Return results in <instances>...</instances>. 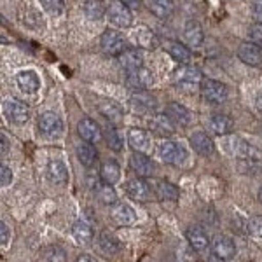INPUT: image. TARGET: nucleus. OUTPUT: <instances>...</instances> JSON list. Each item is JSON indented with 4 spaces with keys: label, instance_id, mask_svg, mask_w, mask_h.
Segmentation results:
<instances>
[{
    "label": "nucleus",
    "instance_id": "9",
    "mask_svg": "<svg viewBox=\"0 0 262 262\" xmlns=\"http://www.w3.org/2000/svg\"><path fill=\"white\" fill-rule=\"evenodd\" d=\"M158 154L163 163L177 164L182 161V158H184V149H182L179 143L164 140L158 145Z\"/></svg>",
    "mask_w": 262,
    "mask_h": 262
},
{
    "label": "nucleus",
    "instance_id": "47",
    "mask_svg": "<svg viewBox=\"0 0 262 262\" xmlns=\"http://www.w3.org/2000/svg\"><path fill=\"white\" fill-rule=\"evenodd\" d=\"M124 6H128L129 9H138L140 7V4H142V0H121Z\"/></svg>",
    "mask_w": 262,
    "mask_h": 262
},
{
    "label": "nucleus",
    "instance_id": "39",
    "mask_svg": "<svg viewBox=\"0 0 262 262\" xmlns=\"http://www.w3.org/2000/svg\"><path fill=\"white\" fill-rule=\"evenodd\" d=\"M40 4L44 11L49 12L51 16H60L63 12V7H65L63 0H40Z\"/></svg>",
    "mask_w": 262,
    "mask_h": 262
},
{
    "label": "nucleus",
    "instance_id": "48",
    "mask_svg": "<svg viewBox=\"0 0 262 262\" xmlns=\"http://www.w3.org/2000/svg\"><path fill=\"white\" fill-rule=\"evenodd\" d=\"M255 105H257V111H259L262 114V91L259 93V96H257V100H255Z\"/></svg>",
    "mask_w": 262,
    "mask_h": 262
},
{
    "label": "nucleus",
    "instance_id": "36",
    "mask_svg": "<svg viewBox=\"0 0 262 262\" xmlns=\"http://www.w3.org/2000/svg\"><path fill=\"white\" fill-rule=\"evenodd\" d=\"M96 194H98V200L103 203V205H116L117 201V194L112 189L111 184H103L96 189Z\"/></svg>",
    "mask_w": 262,
    "mask_h": 262
},
{
    "label": "nucleus",
    "instance_id": "23",
    "mask_svg": "<svg viewBox=\"0 0 262 262\" xmlns=\"http://www.w3.org/2000/svg\"><path fill=\"white\" fill-rule=\"evenodd\" d=\"M191 145L192 149L201 156H210L213 152V142L212 138L208 137L203 131H198V133H192L191 137Z\"/></svg>",
    "mask_w": 262,
    "mask_h": 262
},
{
    "label": "nucleus",
    "instance_id": "16",
    "mask_svg": "<svg viewBox=\"0 0 262 262\" xmlns=\"http://www.w3.org/2000/svg\"><path fill=\"white\" fill-rule=\"evenodd\" d=\"M131 105L142 112H152L156 108V98L147 90H138L131 95Z\"/></svg>",
    "mask_w": 262,
    "mask_h": 262
},
{
    "label": "nucleus",
    "instance_id": "5",
    "mask_svg": "<svg viewBox=\"0 0 262 262\" xmlns=\"http://www.w3.org/2000/svg\"><path fill=\"white\" fill-rule=\"evenodd\" d=\"M101 49L105 51L111 56H119L122 51L126 49L124 46V39L121 37L119 32L112 30V28H107L101 35Z\"/></svg>",
    "mask_w": 262,
    "mask_h": 262
},
{
    "label": "nucleus",
    "instance_id": "12",
    "mask_svg": "<svg viewBox=\"0 0 262 262\" xmlns=\"http://www.w3.org/2000/svg\"><path fill=\"white\" fill-rule=\"evenodd\" d=\"M149 126L154 133H158L159 137H170L175 131V124L166 114H154L149 119Z\"/></svg>",
    "mask_w": 262,
    "mask_h": 262
},
{
    "label": "nucleus",
    "instance_id": "43",
    "mask_svg": "<svg viewBox=\"0 0 262 262\" xmlns=\"http://www.w3.org/2000/svg\"><path fill=\"white\" fill-rule=\"evenodd\" d=\"M12 182V171L7 164L0 163V185H9Z\"/></svg>",
    "mask_w": 262,
    "mask_h": 262
},
{
    "label": "nucleus",
    "instance_id": "32",
    "mask_svg": "<svg viewBox=\"0 0 262 262\" xmlns=\"http://www.w3.org/2000/svg\"><path fill=\"white\" fill-rule=\"evenodd\" d=\"M100 248L103 250L105 253H108V255H112V253H117L121 250V243L119 239L116 238V236L112 234V232L108 231H103L100 234Z\"/></svg>",
    "mask_w": 262,
    "mask_h": 262
},
{
    "label": "nucleus",
    "instance_id": "41",
    "mask_svg": "<svg viewBox=\"0 0 262 262\" xmlns=\"http://www.w3.org/2000/svg\"><path fill=\"white\" fill-rule=\"evenodd\" d=\"M46 260H65V252L58 247H51L44 252Z\"/></svg>",
    "mask_w": 262,
    "mask_h": 262
},
{
    "label": "nucleus",
    "instance_id": "6",
    "mask_svg": "<svg viewBox=\"0 0 262 262\" xmlns=\"http://www.w3.org/2000/svg\"><path fill=\"white\" fill-rule=\"evenodd\" d=\"M212 252L215 255V259L219 260H231L236 255V245L229 238V236H217L212 242Z\"/></svg>",
    "mask_w": 262,
    "mask_h": 262
},
{
    "label": "nucleus",
    "instance_id": "20",
    "mask_svg": "<svg viewBox=\"0 0 262 262\" xmlns=\"http://www.w3.org/2000/svg\"><path fill=\"white\" fill-rule=\"evenodd\" d=\"M210 131L213 135H219V137H224V135H229L232 129H234V122L229 116H224V114H217L210 119Z\"/></svg>",
    "mask_w": 262,
    "mask_h": 262
},
{
    "label": "nucleus",
    "instance_id": "40",
    "mask_svg": "<svg viewBox=\"0 0 262 262\" xmlns=\"http://www.w3.org/2000/svg\"><path fill=\"white\" fill-rule=\"evenodd\" d=\"M247 229L252 236L262 238V215H255V217H252L247 224Z\"/></svg>",
    "mask_w": 262,
    "mask_h": 262
},
{
    "label": "nucleus",
    "instance_id": "13",
    "mask_svg": "<svg viewBox=\"0 0 262 262\" xmlns=\"http://www.w3.org/2000/svg\"><path fill=\"white\" fill-rule=\"evenodd\" d=\"M129 164H131V170L137 173V177H150L152 170H154V164H152L150 159L143 152L138 150H135V154L131 156Z\"/></svg>",
    "mask_w": 262,
    "mask_h": 262
},
{
    "label": "nucleus",
    "instance_id": "42",
    "mask_svg": "<svg viewBox=\"0 0 262 262\" xmlns=\"http://www.w3.org/2000/svg\"><path fill=\"white\" fill-rule=\"evenodd\" d=\"M248 33H250L252 42H255L257 46H262V23H253Z\"/></svg>",
    "mask_w": 262,
    "mask_h": 262
},
{
    "label": "nucleus",
    "instance_id": "24",
    "mask_svg": "<svg viewBox=\"0 0 262 262\" xmlns=\"http://www.w3.org/2000/svg\"><path fill=\"white\" fill-rule=\"evenodd\" d=\"M156 198L161 201H177L179 200V189L166 180H159L154 185Z\"/></svg>",
    "mask_w": 262,
    "mask_h": 262
},
{
    "label": "nucleus",
    "instance_id": "15",
    "mask_svg": "<svg viewBox=\"0 0 262 262\" xmlns=\"http://www.w3.org/2000/svg\"><path fill=\"white\" fill-rule=\"evenodd\" d=\"M133 40H135V44H137V46L145 48V49H156L159 46L158 35H156V33L152 32L150 28H147V27L137 28L135 33H133Z\"/></svg>",
    "mask_w": 262,
    "mask_h": 262
},
{
    "label": "nucleus",
    "instance_id": "4",
    "mask_svg": "<svg viewBox=\"0 0 262 262\" xmlns=\"http://www.w3.org/2000/svg\"><path fill=\"white\" fill-rule=\"evenodd\" d=\"M173 81L182 84V86H196L203 81V75L198 67H191L189 63H180V67L173 74Z\"/></svg>",
    "mask_w": 262,
    "mask_h": 262
},
{
    "label": "nucleus",
    "instance_id": "27",
    "mask_svg": "<svg viewBox=\"0 0 262 262\" xmlns=\"http://www.w3.org/2000/svg\"><path fill=\"white\" fill-rule=\"evenodd\" d=\"M79 135L84 138L86 142H98L100 138V128L98 124H96L95 121L90 119V117H86V119H82L79 122Z\"/></svg>",
    "mask_w": 262,
    "mask_h": 262
},
{
    "label": "nucleus",
    "instance_id": "11",
    "mask_svg": "<svg viewBox=\"0 0 262 262\" xmlns=\"http://www.w3.org/2000/svg\"><path fill=\"white\" fill-rule=\"evenodd\" d=\"M238 58L247 65L257 67L262 63V49L255 42H243L238 48Z\"/></svg>",
    "mask_w": 262,
    "mask_h": 262
},
{
    "label": "nucleus",
    "instance_id": "14",
    "mask_svg": "<svg viewBox=\"0 0 262 262\" xmlns=\"http://www.w3.org/2000/svg\"><path fill=\"white\" fill-rule=\"evenodd\" d=\"M166 116L173 121V124H179V126H189L192 121V114L180 103H168Z\"/></svg>",
    "mask_w": 262,
    "mask_h": 262
},
{
    "label": "nucleus",
    "instance_id": "22",
    "mask_svg": "<svg viewBox=\"0 0 262 262\" xmlns=\"http://www.w3.org/2000/svg\"><path fill=\"white\" fill-rule=\"evenodd\" d=\"M128 142L135 150L145 152V150H149V147H150V135L147 133L145 129H138V128L129 129Z\"/></svg>",
    "mask_w": 262,
    "mask_h": 262
},
{
    "label": "nucleus",
    "instance_id": "37",
    "mask_svg": "<svg viewBox=\"0 0 262 262\" xmlns=\"http://www.w3.org/2000/svg\"><path fill=\"white\" fill-rule=\"evenodd\" d=\"M232 152L242 159H257L259 158V152L247 142H238L236 143V149H232Z\"/></svg>",
    "mask_w": 262,
    "mask_h": 262
},
{
    "label": "nucleus",
    "instance_id": "8",
    "mask_svg": "<svg viewBox=\"0 0 262 262\" xmlns=\"http://www.w3.org/2000/svg\"><path fill=\"white\" fill-rule=\"evenodd\" d=\"M126 194L135 201H149L150 200V187L143 177H137L126 182Z\"/></svg>",
    "mask_w": 262,
    "mask_h": 262
},
{
    "label": "nucleus",
    "instance_id": "2",
    "mask_svg": "<svg viewBox=\"0 0 262 262\" xmlns=\"http://www.w3.org/2000/svg\"><path fill=\"white\" fill-rule=\"evenodd\" d=\"M39 131L48 138H56L63 133V121L60 116L53 112H44L37 121Z\"/></svg>",
    "mask_w": 262,
    "mask_h": 262
},
{
    "label": "nucleus",
    "instance_id": "38",
    "mask_svg": "<svg viewBox=\"0 0 262 262\" xmlns=\"http://www.w3.org/2000/svg\"><path fill=\"white\" fill-rule=\"evenodd\" d=\"M103 133H105V140H107L108 147H111L112 150L119 152L122 149V142H121V137H119V133H117V129L114 128V126H107Z\"/></svg>",
    "mask_w": 262,
    "mask_h": 262
},
{
    "label": "nucleus",
    "instance_id": "49",
    "mask_svg": "<svg viewBox=\"0 0 262 262\" xmlns=\"http://www.w3.org/2000/svg\"><path fill=\"white\" fill-rule=\"evenodd\" d=\"M79 260H93V259H91V257H86V255H84V257H79Z\"/></svg>",
    "mask_w": 262,
    "mask_h": 262
},
{
    "label": "nucleus",
    "instance_id": "7",
    "mask_svg": "<svg viewBox=\"0 0 262 262\" xmlns=\"http://www.w3.org/2000/svg\"><path fill=\"white\" fill-rule=\"evenodd\" d=\"M108 19L112 21L116 27H121V28H126L129 27L131 23H133V18H131V11L128 6H124V4L121 2H114L108 6Z\"/></svg>",
    "mask_w": 262,
    "mask_h": 262
},
{
    "label": "nucleus",
    "instance_id": "30",
    "mask_svg": "<svg viewBox=\"0 0 262 262\" xmlns=\"http://www.w3.org/2000/svg\"><path fill=\"white\" fill-rule=\"evenodd\" d=\"M100 177H101V180L105 182V184H116L117 180H119V177H121V168H119V164H117L116 161H107V163H103L101 164V168H100Z\"/></svg>",
    "mask_w": 262,
    "mask_h": 262
},
{
    "label": "nucleus",
    "instance_id": "17",
    "mask_svg": "<svg viewBox=\"0 0 262 262\" xmlns=\"http://www.w3.org/2000/svg\"><path fill=\"white\" fill-rule=\"evenodd\" d=\"M185 236H187L189 245H191L196 252H203V250H206V248H208V245H210L208 234H206L201 227H196V226L189 227L187 232H185Z\"/></svg>",
    "mask_w": 262,
    "mask_h": 262
},
{
    "label": "nucleus",
    "instance_id": "10",
    "mask_svg": "<svg viewBox=\"0 0 262 262\" xmlns=\"http://www.w3.org/2000/svg\"><path fill=\"white\" fill-rule=\"evenodd\" d=\"M126 84L131 88V90H147V88L152 84V74L150 70L143 69V67H138L135 70H128V75H126Z\"/></svg>",
    "mask_w": 262,
    "mask_h": 262
},
{
    "label": "nucleus",
    "instance_id": "34",
    "mask_svg": "<svg viewBox=\"0 0 262 262\" xmlns=\"http://www.w3.org/2000/svg\"><path fill=\"white\" fill-rule=\"evenodd\" d=\"M84 12L90 19H100L107 12L103 0H86L84 2Z\"/></svg>",
    "mask_w": 262,
    "mask_h": 262
},
{
    "label": "nucleus",
    "instance_id": "21",
    "mask_svg": "<svg viewBox=\"0 0 262 262\" xmlns=\"http://www.w3.org/2000/svg\"><path fill=\"white\" fill-rule=\"evenodd\" d=\"M112 219L119 226H131V224H135V221H137V215H135V210L129 205L117 203L112 210Z\"/></svg>",
    "mask_w": 262,
    "mask_h": 262
},
{
    "label": "nucleus",
    "instance_id": "29",
    "mask_svg": "<svg viewBox=\"0 0 262 262\" xmlns=\"http://www.w3.org/2000/svg\"><path fill=\"white\" fill-rule=\"evenodd\" d=\"M48 177L54 184L61 185L69 180V170H67V166L61 161H51L48 166Z\"/></svg>",
    "mask_w": 262,
    "mask_h": 262
},
{
    "label": "nucleus",
    "instance_id": "18",
    "mask_svg": "<svg viewBox=\"0 0 262 262\" xmlns=\"http://www.w3.org/2000/svg\"><path fill=\"white\" fill-rule=\"evenodd\" d=\"M184 39L187 42L189 46L192 48H198V46L203 44L205 40V33H203V28L198 21H187L185 23V28H184Z\"/></svg>",
    "mask_w": 262,
    "mask_h": 262
},
{
    "label": "nucleus",
    "instance_id": "44",
    "mask_svg": "<svg viewBox=\"0 0 262 262\" xmlns=\"http://www.w3.org/2000/svg\"><path fill=\"white\" fill-rule=\"evenodd\" d=\"M252 14L257 19V23H262V0H253L252 2Z\"/></svg>",
    "mask_w": 262,
    "mask_h": 262
},
{
    "label": "nucleus",
    "instance_id": "26",
    "mask_svg": "<svg viewBox=\"0 0 262 262\" xmlns=\"http://www.w3.org/2000/svg\"><path fill=\"white\" fill-rule=\"evenodd\" d=\"M119 63H121L122 69H126V70L138 69V67L143 65L142 53H140V51H137V49H124L119 54Z\"/></svg>",
    "mask_w": 262,
    "mask_h": 262
},
{
    "label": "nucleus",
    "instance_id": "25",
    "mask_svg": "<svg viewBox=\"0 0 262 262\" xmlns=\"http://www.w3.org/2000/svg\"><path fill=\"white\" fill-rule=\"evenodd\" d=\"M164 48H166L168 54H170V56L175 61H179V63H189V60H191V51H189L187 46L180 44L179 40H168Z\"/></svg>",
    "mask_w": 262,
    "mask_h": 262
},
{
    "label": "nucleus",
    "instance_id": "28",
    "mask_svg": "<svg viewBox=\"0 0 262 262\" xmlns=\"http://www.w3.org/2000/svg\"><path fill=\"white\" fill-rule=\"evenodd\" d=\"M77 158L84 166L91 168V166H95L96 161H98V152H96L95 145H91V142L81 143V145L77 147Z\"/></svg>",
    "mask_w": 262,
    "mask_h": 262
},
{
    "label": "nucleus",
    "instance_id": "50",
    "mask_svg": "<svg viewBox=\"0 0 262 262\" xmlns=\"http://www.w3.org/2000/svg\"><path fill=\"white\" fill-rule=\"evenodd\" d=\"M259 201L262 203V187H260V191H259Z\"/></svg>",
    "mask_w": 262,
    "mask_h": 262
},
{
    "label": "nucleus",
    "instance_id": "1",
    "mask_svg": "<svg viewBox=\"0 0 262 262\" xmlns=\"http://www.w3.org/2000/svg\"><path fill=\"white\" fill-rule=\"evenodd\" d=\"M227 86L219 81H213V79H206V81H201V96L206 103L212 105H221L227 100Z\"/></svg>",
    "mask_w": 262,
    "mask_h": 262
},
{
    "label": "nucleus",
    "instance_id": "19",
    "mask_svg": "<svg viewBox=\"0 0 262 262\" xmlns=\"http://www.w3.org/2000/svg\"><path fill=\"white\" fill-rule=\"evenodd\" d=\"M16 81H18L19 90L23 93H35V91H39V88H40L39 75H37L33 70L19 72L18 77H16Z\"/></svg>",
    "mask_w": 262,
    "mask_h": 262
},
{
    "label": "nucleus",
    "instance_id": "33",
    "mask_svg": "<svg viewBox=\"0 0 262 262\" xmlns=\"http://www.w3.org/2000/svg\"><path fill=\"white\" fill-rule=\"evenodd\" d=\"M149 9L158 18H168L173 12V0H150Z\"/></svg>",
    "mask_w": 262,
    "mask_h": 262
},
{
    "label": "nucleus",
    "instance_id": "35",
    "mask_svg": "<svg viewBox=\"0 0 262 262\" xmlns=\"http://www.w3.org/2000/svg\"><path fill=\"white\" fill-rule=\"evenodd\" d=\"M98 108H100V112L103 114V116L107 117L108 121H112V122L121 121L122 112H121V108L117 107L116 103H114V101H101Z\"/></svg>",
    "mask_w": 262,
    "mask_h": 262
},
{
    "label": "nucleus",
    "instance_id": "46",
    "mask_svg": "<svg viewBox=\"0 0 262 262\" xmlns=\"http://www.w3.org/2000/svg\"><path fill=\"white\" fill-rule=\"evenodd\" d=\"M7 242H9V227L0 222V245H6Z\"/></svg>",
    "mask_w": 262,
    "mask_h": 262
},
{
    "label": "nucleus",
    "instance_id": "3",
    "mask_svg": "<svg viewBox=\"0 0 262 262\" xmlns=\"http://www.w3.org/2000/svg\"><path fill=\"white\" fill-rule=\"evenodd\" d=\"M4 111H6L7 119L14 124H25L30 117V107H28L25 101L18 98H11L4 103Z\"/></svg>",
    "mask_w": 262,
    "mask_h": 262
},
{
    "label": "nucleus",
    "instance_id": "31",
    "mask_svg": "<svg viewBox=\"0 0 262 262\" xmlns=\"http://www.w3.org/2000/svg\"><path fill=\"white\" fill-rule=\"evenodd\" d=\"M72 234H74L75 242L81 245H88L93 239V231L90 227V224H86L84 221H77L72 227Z\"/></svg>",
    "mask_w": 262,
    "mask_h": 262
},
{
    "label": "nucleus",
    "instance_id": "45",
    "mask_svg": "<svg viewBox=\"0 0 262 262\" xmlns=\"http://www.w3.org/2000/svg\"><path fill=\"white\" fill-rule=\"evenodd\" d=\"M9 147H11L9 138H7L4 133H0V156L7 154V152H9Z\"/></svg>",
    "mask_w": 262,
    "mask_h": 262
}]
</instances>
